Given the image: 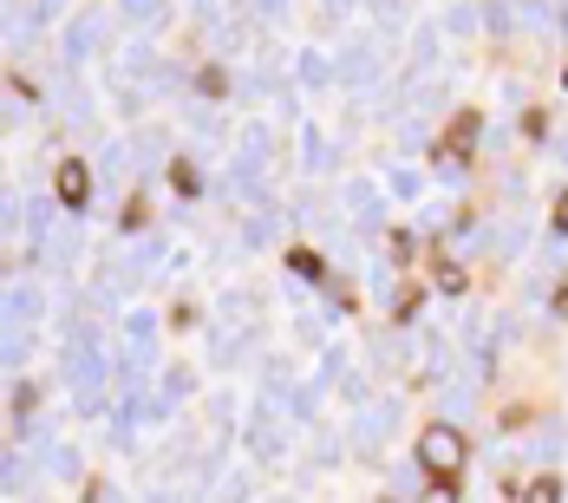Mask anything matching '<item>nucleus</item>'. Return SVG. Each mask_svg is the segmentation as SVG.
<instances>
[{"instance_id": "6e6552de", "label": "nucleus", "mask_w": 568, "mask_h": 503, "mask_svg": "<svg viewBox=\"0 0 568 503\" xmlns=\"http://www.w3.org/2000/svg\"><path fill=\"white\" fill-rule=\"evenodd\" d=\"M523 503H563V484H556V478H536V484L523 491Z\"/></svg>"}, {"instance_id": "0eeeda50", "label": "nucleus", "mask_w": 568, "mask_h": 503, "mask_svg": "<svg viewBox=\"0 0 568 503\" xmlns=\"http://www.w3.org/2000/svg\"><path fill=\"white\" fill-rule=\"evenodd\" d=\"M419 308H425V288H419V282H406V288H399V301H392V314H399V321H412Z\"/></svg>"}, {"instance_id": "7ed1b4c3", "label": "nucleus", "mask_w": 568, "mask_h": 503, "mask_svg": "<svg viewBox=\"0 0 568 503\" xmlns=\"http://www.w3.org/2000/svg\"><path fill=\"white\" fill-rule=\"evenodd\" d=\"M478 124H484L478 111H458V118H451V131H445V157H458V151H471V144H478Z\"/></svg>"}, {"instance_id": "423d86ee", "label": "nucleus", "mask_w": 568, "mask_h": 503, "mask_svg": "<svg viewBox=\"0 0 568 503\" xmlns=\"http://www.w3.org/2000/svg\"><path fill=\"white\" fill-rule=\"evenodd\" d=\"M170 183H177V196H196V190H203V183H196V164H190V157H177V164H170Z\"/></svg>"}, {"instance_id": "f03ea898", "label": "nucleus", "mask_w": 568, "mask_h": 503, "mask_svg": "<svg viewBox=\"0 0 568 503\" xmlns=\"http://www.w3.org/2000/svg\"><path fill=\"white\" fill-rule=\"evenodd\" d=\"M52 190H59V203H65V209H85V196H92V170H85L78 157H65V164H59V183H52Z\"/></svg>"}, {"instance_id": "39448f33", "label": "nucleus", "mask_w": 568, "mask_h": 503, "mask_svg": "<svg viewBox=\"0 0 568 503\" xmlns=\"http://www.w3.org/2000/svg\"><path fill=\"white\" fill-rule=\"evenodd\" d=\"M432 288H438V295H464L471 282H464V268H458V262H438V275H432Z\"/></svg>"}, {"instance_id": "f8f14e48", "label": "nucleus", "mask_w": 568, "mask_h": 503, "mask_svg": "<svg viewBox=\"0 0 568 503\" xmlns=\"http://www.w3.org/2000/svg\"><path fill=\"white\" fill-rule=\"evenodd\" d=\"M563 79H568V72H563Z\"/></svg>"}, {"instance_id": "9d476101", "label": "nucleus", "mask_w": 568, "mask_h": 503, "mask_svg": "<svg viewBox=\"0 0 568 503\" xmlns=\"http://www.w3.org/2000/svg\"><path fill=\"white\" fill-rule=\"evenodd\" d=\"M196 85H203V92H209V98H222V92H229V79H222V72H216V65H209V72H203V79H196Z\"/></svg>"}, {"instance_id": "1a4fd4ad", "label": "nucleus", "mask_w": 568, "mask_h": 503, "mask_svg": "<svg viewBox=\"0 0 568 503\" xmlns=\"http://www.w3.org/2000/svg\"><path fill=\"white\" fill-rule=\"evenodd\" d=\"M419 503H458V484H451V478H432V484L419 491Z\"/></svg>"}, {"instance_id": "20e7f679", "label": "nucleus", "mask_w": 568, "mask_h": 503, "mask_svg": "<svg viewBox=\"0 0 568 503\" xmlns=\"http://www.w3.org/2000/svg\"><path fill=\"white\" fill-rule=\"evenodd\" d=\"M288 268H294V275H307V282H321V275H327V262H321L314 249H288Z\"/></svg>"}, {"instance_id": "f257e3e1", "label": "nucleus", "mask_w": 568, "mask_h": 503, "mask_svg": "<svg viewBox=\"0 0 568 503\" xmlns=\"http://www.w3.org/2000/svg\"><path fill=\"white\" fill-rule=\"evenodd\" d=\"M464 458H471L464 432H451V426H425V439H419V465H425L432 478H451V484H458Z\"/></svg>"}, {"instance_id": "9b49d317", "label": "nucleus", "mask_w": 568, "mask_h": 503, "mask_svg": "<svg viewBox=\"0 0 568 503\" xmlns=\"http://www.w3.org/2000/svg\"><path fill=\"white\" fill-rule=\"evenodd\" d=\"M549 223H556V236H568V190L556 196V209H549Z\"/></svg>"}]
</instances>
